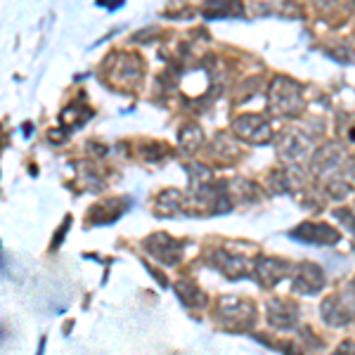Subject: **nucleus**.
Listing matches in <instances>:
<instances>
[]
</instances>
